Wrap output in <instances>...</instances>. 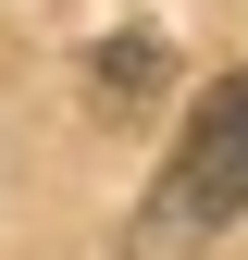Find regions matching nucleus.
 Wrapping results in <instances>:
<instances>
[{
	"label": "nucleus",
	"mask_w": 248,
	"mask_h": 260,
	"mask_svg": "<svg viewBox=\"0 0 248 260\" xmlns=\"http://www.w3.org/2000/svg\"><path fill=\"white\" fill-rule=\"evenodd\" d=\"M174 62H162V38H149V25H124V38H100V100L124 112V100H149V87H162Z\"/></svg>",
	"instance_id": "obj_2"
},
{
	"label": "nucleus",
	"mask_w": 248,
	"mask_h": 260,
	"mask_svg": "<svg viewBox=\"0 0 248 260\" xmlns=\"http://www.w3.org/2000/svg\"><path fill=\"white\" fill-rule=\"evenodd\" d=\"M224 223H248V62L186 100V137L162 161V186L137 199V223H124V260H199Z\"/></svg>",
	"instance_id": "obj_1"
}]
</instances>
